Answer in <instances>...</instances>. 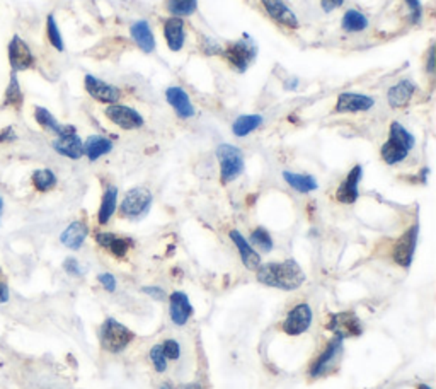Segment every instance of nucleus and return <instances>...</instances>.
Segmentation results:
<instances>
[{
  "mask_svg": "<svg viewBox=\"0 0 436 389\" xmlns=\"http://www.w3.org/2000/svg\"><path fill=\"white\" fill-rule=\"evenodd\" d=\"M99 282H101V285L107 292L116 291V280H114V277L111 275V273H103V275H99Z\"/></svg>",
  "mask_w": 436,
  "mask_h": 389,
  "instance_id": "obj_42",
  "label": "nucleus"
},
{
  "mask_svg": "<svg viewBox=\"0 0 436 389\" xmlns=\"http://www.w3.org/2000/svg\"><path fill=\"white\" fill-rule=\"evenodd\" d=\"M176 389H203L202 384H181Z\"/></svg>",
  "mask_w": 436,
  "mask_h": 389,
  "instance_id": "obj_48",
  "label": "nucleus"
},
{
  "mask_svg": "<svg viewBox=\"0 0 436 389\" xmlns=\"http://www.w3.org/2000/svg\"><path fill=\"white\" fill-rule=\"evenodd\" d=\"M230 240H232V242L235 244V248L239 249V253H241V258H242V263L246 265L249 270H257L261 265V258L260 255H257L256 251L253 249V246L249 244L248 241H246V237L242 236L239 230H232L230 233Z\"/></svg>",
  "mask_w": 436,
  "mask_h": 389,
  "instance_id": "obj_23",
  "label": "nucleus"
},
{
  "mask_svg": "<svg viewBox=\"0 0 436 389\" xmlns=\"http://www.w3.org/2000/svg\"><path fill=\"white\" fill-rule=\"evenodd\" d=\"M150 205H152V193L146 188H131L130 191H126L125 198L119 205V214L130 221H137V219L145 217L146 212L150 210Z\"/></svg>",
  "mask_w": 436,
  "mask_h": 389,
  "instance_id": "obj_4",
  "label": "nucleus"
},
{
  "mask_svg": "<svg viewBox=\"0 0 436 389\" xmlns=\"http://www.w3.org/2000/svg\"><path fill=\"white\" fill-rule=\"evenodd\" d=\"M341 26L346 33H361L368 28V17L360 10L349 9L343 15Z\"/></svg>",
  "mask_w": 436,
  "mask_h": 389,
  "instance_id": "obj_30",
  "label": "nucleus"
},
{
  "mask_svg": "<svg viewBox=\"0 0 436 389\" xmlns=\"http://www.w3.org/2000/svg\"><path fill=\"white\" fill-rule=\"evenodd\" d=\"M345 3V0H320V7H322L324 13H333Z\"/></svg>",
  "mask_w": 436,
  "mask_h": 389,
  "instance_id": "obj_43",
  "label": "nucleus"
},
{
  "mask_svg": "<svg viewBox=\"0 0 436 389\" xmlns=\"http://www.w3.org/2000/svg\"><path fill=\"white\" fill-rule=\"evenodd\" d=\"M84 87H86L87 94L96 101L104 103V105H116L121 98V91L116 86L104 80L98 79V77L87 74L84 77Z\"/></svg>",
  "mask_w": 436,
  "mask_h": 389,
  "instance_id": "obj_9",
  "label": "nucleus"
},
{
  "mask_svg": "<svg viewBox=\"0 0 436 389\" xmlns=\"http://www.w3.org/2000/svg\"><path fill=\"white\" fill-rule=\"evenodd\" d=\"M256 277L261 284L281 288V291H295L306 282V273L300 268V265L293 260L281 261V263L260 265Z\"/></svg>",
  "mask_w": 436,
  "mask_h": 389,
  "instance_id": "obj_1",
  "label": "nucleus"
},
{
  "mask_svg": "<svg viewBox=\"0 0 436 389\" xmlns=\"http://www.w3.org/2000/svg\"><path fill=\"white\" fill-rule=\"evenodd\" d=\"M341 345H343L341 338L336 337L334 340H331L329 345L326 346V350H324V352L320 353V355L317 357V360H315L314 365H312L310 374L312 376H320V374H322V372H326L327 365H329L331 362H333L334 357L338 355V352H339V348H341Z\"/></svg>",
  "mask_w": 436,
  "mask_h": 389,
  "instance_id": "obj_27",
  "label": "nucleus"
},
{
  "mask_svg": "<svg viewBox=\"0 0 436 389\" xmlns=\"http://www.w3.org/2000/svg\"><path fill=\"white\" fill-rule=\"evenodd\" d=\"M407 3L409 10H411V22L412 24H418L423 17V6L421 0H404Z\"/></svg>",
  "mask_w": 436,
  "mask_h": 389,
  "instance_id": "obj_38",
  "label": "nucleus"
},
{
  "mask_svg": "<svg viewBox=\"0 0 436 389\" xmlns=\"http://www.w3.org/2000/svg\"><path fill=\"white\" fill-rule=\"evenodd\" d=\"M87 234H89L87 226L84 224V222L77 221V222H72V224L68 226L63 233H61L60 241H61V244L67 246L68 249H79L80 246L84 244V241H86Z\"/></svg>",
  "mask_w": 436,
  "mask_h": 389,
  "instance_id": "obj_24",
  "label": "nucleus"
},
{
  "mask_svg": "<svg viewBox=\"0 0 436 389\" xmlns=\"http://www.w3.org/2000/svg\"><path fill=\"white\" fill-rule=\"evenodd\" d=\"M250 242L264 253H269L273 249V240L264 227H257V229L253 230V234H250Z\"/></svg>",
  "mask_w": 436,
  "mask_h": 389,
  "instance_id": "obj_36",
  "label": "nucleus"
},
{
  "mask_svg": "<svg viewBox=\"0 0 436 389\" xmlns=\"http://www.w3.org/2000/svg\"><path fill=\"white\" fill-rule=\"evenodd\" d=\"M203 52L206 53V55H218L223 50L213 38H203Z\"/></svg>",
  "mask_w": 436,
  "mask_h": 389,
  "instance_id": "obj_40",
  "label": "nucleus"
},
{
  "mask_svg": "<svg viewBox=\"0 0 436 389\" xmlns=\"http://www.w3.org/2000/svg\"><path fill=\"white\" fill-rule=\"evenodd\" d=\"M312 323V309L308 304H299L288 313L283 321V331L290 337H299L306 333Z\"/></svg>",
  "mask_w": 436,
  "mask_h": 389,
  "instance_id": "obj_11",
  "label": "nucleus"
},
{
  "mask_svg": "<svg viewBox=\"0 0 436 389\" xmlns=\"http://www.w3.org/2000/svg\"><path fill=\"white\" fill-rule=\"evenodd\" d=\"M169 313H171L172 323L177 326L186 325L189 316L193 313V307L189 304L186 294L183 292H174L171 294V300H169Z\"/></svg>",
  "mask_w": 436,
  "mask_h": 389,
  "instance_id": "obj_22",
  "label": "nucleus"
},
{
  "mask_svg": "<svg viewBox=\"0 0 436 389\" xmlns=\"http://www.w3.org/2000/svg\"><path fill=\"white\" fill-rule=\"evenodd\" d=\"M130 36L144 53H152L156 50V38L146 21L133 22L130 26Z\"/></svg>",
  "mask_w": 436,
  "mask_h": 389,
  "instance_id": "obj_21",
  "label": "nucleus"
},
{
  "mask_svg": "<svg viewBox=\"0 0 436 389\" xmlns=\"http://www.w3.org/2000/svg\"><path fill=\"white\" fill-rule=\"evenodd\" d=\"M116 205H118V188L110 186L106 191H104L101 207H99V212H98L99 224L104 226L110 222V219L113 217V214L116 212Z\"/></svg>",
  "mask_w": 436,
  "mask_h": 389,
  "instance_id": "obj_28",
  "label": "nucleus"
},
{
  "mask_svg": "<svg viewBox=\"0 0 436 389\" xmlns=\"http://www.w3.org/2000/svg\"><path fill=\"white\" fill-rule=\"evenodd\" d=\"M198 0H167L165 9L171 14V17H188V15L196 13Z\"/></svg>",
  "mask_w": 436,
  "mask_h": 389,
  "instance_id": "obj_33",
  "label": "nucleus"
},
{
  "mask_svg": "<svg viewBox=\"0 0 436 389\" xmlns=\"http://www.w3.org/2000/svg\"><path fill=\"white\" fill-rule=\"evenodd\" d=\"M418 224L412 226L411 229L396 242V248H393V260L400 265V267L407 268L412 261V255H414L416 249V241H418Z\"/></svg>",
  "mask_w": 436,
  "mask_h": 389,
  "instance_id": "obj_14",
  "label": "nucleus"
},
{
  "mask_svg": "<svg viewBox=\"0 0 436 389\" xmlns=\"http://www.w3.org/2000/svg\"><path fill=\"white\" fill-rule=\"evenodd\" d=\"M63 268H65V272L70 273V275H73V277L82 275V270H80L79 261H77L75 258H67V260H65V263H63Z\"/></svg>",
  "mask_w": 436,
  "mask_h": 389,
  "instance_id": "obj_41",
  "label": "nucleus"
},
{
  "mask_svg": "<svg viewBox=\"0 0 436 389\" xmlns=\"http://www.w3.org/2000/svg\"><path fill=\"white\" fill-rule=\"evenodd\" d=\"M164 38L171 52H181L186 41L184 21L181 17H169L164 21Z\"/></svg>",
  "mask_w": 436,
  "mask_h": 389,
  "instance_id": "obj_18",
  "label": "nucleus"
},
{
  "mask_svg": "<svg viewBox=\"0 0 436 389\" xmlns=\"http://www.w3.org/2000/svg\"><path fill=\"white\" fill-rule=\"evenodd\" d=\"M7 57H9V64L13 67V72H22V71H29L36 65V60H34L33 52L22 40L21 36H15L10 40L9 46H7Z\"/></svg>",
  "mask_w": 436,
  "mask_h": 389,
  "instance_id": "obj_7",
  "label": "nucleus"
},
{
  "mask_svg": "<svg viewBox=\"0 0 436 389\" xmlns=\"http://www.w3.org/2000/svg\"><path fill=\"white\" fill-rule=\"evenodd\" d=\"M53 149H55L60 156L68 157V159H80V157L84 156V142L80 140L77 132L57 137V140L53 142Z\"/></svg>",
  "mask_w": 436,
  "mask_h": 389,
  "instance_id": "obj_19",
  "label": "nucleus"
},
{
  "mask_svg": "<svg viewBox=\"0 0 436 389\" xmlns=\"http://www.w3.org/2000/svg\"><path fill=\"white\" fill-rule=\"evenodd\" d=\"M160 346H162V350H164V353H165V357H167V359H171V360L179 359L181 346H179V344H177V342L165 340L164 345H160Z\"/></svg>",
  "mask_w": 436,
  "mask_h": 389,
  "instance_id": "obj_39",
  "label": "nucleus"
},
{
  "mask_svg": "<svg viewBox=\"0 0 436 389\" xmlns=\"http://www.w3.org/2000/svg\"><path fill=\"white\" fill-rule=\"evenodd\" d=\"M283 178L295 191L300 193H310V191L317 190V179L310 175H299V173L285 171Z\"/></svg>",
  "mask_w": 436,
  "mask_h": 389,
  "instance_id": "obj_29",
  "label": "nucleus"
},
{
  "mask_svg": "<svg viewBox=\"0 0 436 389\" xmlns=\"http://www.w3.org/2000/svg\"><path fill=\"white\" fill-rule=\"evenodd\" d=\"M217 157L220 163V178L222 183L227 184L237 179L244 171V156L241 149L230 144H222L217 149Z\"/></svg>",
  "mask_w": 436,
  "mask_h": 389,
  "instance_id": "obj_3",
  "label": "nucleus"
},
{
  "mask_svg": "<svg viewBox=\"0 0 436 389\" xmlns=\"http://www.w3.org/2000/svg\"><path fill=\"white\" fill-rule=\"evenodd\" d=\"M222 53L225 60L229 61L230 67L242 74V72L248 71L250 61L256 57V46L249 40H239L227 46Z\"/></svg>",
  "mask_w": 436,
  "mask_h": 389,
  "instance_id": "obj_6",
  "label": "nucleus"
},
{
  "mask_svg": "<svg viewBox=\"0 0 436 389\" xmlns=\"http://www.w3.org/2000/svg\"><path fill=\"white\" fill-rule=\"evenodd\" d=\"M99 338H101L103 348H106L107 352L116 353L119 350L125 348V346H128L130 342L133 340V333L126 326H123L121 323H118L116 319L110 318L101 326Z\"/></svg>",
  "mask_w": 436,
  "mask_h": 389,
  "instance_id": "obj_5",
  "label": "nucleus"
},
{
  "mask_svg": "<svg viewBox=\"0 0 436 389\" xmlns=\"http://www.w3.org/2000/svg\"><path fill=\"white\" fill-rule=\"evenodd\" d=\"M262 123L261 115H242L232 123V132L235 137H246L253 133L254 130L260 129Z\"/></svg>",
  "mask_w": 436,
  "mask_h": 389,
  "instance_id": "obj_32",
  "label": "nucleus"
},
{
  "mask_svg": "<svg viewBox=\"0 0 436 389\" xmlns=\"http://www.w3.org/2000/svg\"><path fill=\"white\" fill-rule=\"evenodd\" d=\"M96 241H98L99 246H103L104 249H107V251H111L118 258L125 256L131 244V242L128 240H125V237H118L111 233H99L98 236H96Z\"/></svg>",
  "mask_w": 436,
  "mask_h": 389,
  "instance_id": "obj_26",
  "label": "nucleus"
},
{
  "mask_svg": "<svg viewBox=\"0 0 436 389\" xmlns=\"http://www.w3.org/2000/svg\"><path fill=\"white\" fill-rule=\"evenodd\" d=\"M416 140L412 137V133H409L400 123L393 122L391 125V132H389V138L384 145H382L380 154L382 159L385 161L389 166L403 163L407 157V154L411 152V149L414 147Z\"/></svg>",
  "mask_w": 436,
  "mask_h": 389,
  "instance_id": "obj_2",
  "label": "nucleus"
},
{
  "mask_svg": "<svg viewBox=\"0 0 436 389\" xmlns=\"http://www.w3.org/2000/svg\"><path fill=\"white\" fill-rule=\"evenodd\" d=\"M10 140H15V133H14L13 126H7V129L0 130V144H3V142H10Z\"/></svg>",
  "mask_w": 436,
  "mask_h": 389,
  "instance_id": "obj_44",
  "label": "nucleus"
},
{
  "mask_svg": "<svg viewBox=\"0 0 436 389\" xmlns=\"http://www.w3.org/2000/svg\"><path fill=\"white\" fill-rule=\"evenodd\" d=\"M46 38H48L50 45H52L57 52H63L65 50L63 38H61L59 24H57L55 15L53 14H50L48 17H46Z\"/></svg>",
  "mask_w": 436,
  "mask_h": 389,
  "instance_id": "obj_35",
  "label": "nucleus"
},
{
  "mask_svg": "<svg viewBox=\"0 0 436 389\" xmlns=\"http://www.w3.org/2000/svg\"><path fill=\"white\" fill-rule=\"evenodd\" d=\"M111 150H113V142L101 135H91L84 142V156H87L89 161H98L99 157L106 156Z\"/></svg>",
  "mask_w": 436,
  "mask_h": 389,
  "instance_id": "obj_25",
  "label": "nucleus"
},
{
  "mask_svg": "<svg viewBox=\"0 0 436 389\" xmlns=\"http://www.w3.org/2000/svg\"><path fill=\"white\" fill-rule=\"evenodd\" d=\"M418 389H431L430 386H424V384H421V386H418Z\"/></svg>",
  "mask_w": 436,
  "mask_h": 389,
  "instance_id": "obj_50",
  "label": "nucleus"
},
{
  "mask_svg": "<svg viewBox=\"0 0 436 389\" xmlns=\"http://www.w3.org/2000/svg\"><path fill=\"white\" fill-rule=\"evenodd\" d=\"M326 328L333 331L338 338H348V337H358L363 333V326H361L360 319L353 313H338L329 318L326 323Z\"/></svg>",
  "mask_w": 436,
  "mask_h": 389,
  "instance_id": "obj_10",
  "label": "nucleus"
},
{
  "mask_svg": "<svg viewBox=\"0 0 436 389\" xmlns=\"http://www.w3.org/2000/svg\"><path fill=\"white\" fill-rule=\"evenodd\" d=\"M144 292L153 299H159V300L164 299V291L159 287H144Z\"/></svg>",
  "mask_w": 436,
  "mask_h": 389,
  "instance_id": "obj_46",
  "label": "nucleus"
},
{
  "mask_svg": "<svg viewBox=\"0 0 436 389\" xmlns=\"http://www.w3.org/2000/svg\"><path fill=\"white\" fill-rule=\"evenodd\" d=\"M150 360H152L153 367H156L157 372H164L167 369V357H165L164 350H162L160 345H156L152 350H150Z\"/></svg>",
  "mask_w": 436,
  "mask_h": 389,
  "instance_id": "obj_37",
  "label": "nucleus"
},
{
  "mask_svg": "<svg viewBox=\"0 0 436 389\" xmlns=\"http://www.w3.org/2000/svg\"><path fill=\"white\" fill-rule=\"evenodd\" d=\"M31 181H33V186L36 188L38 191H50L52 188H55L57 184V176L52 169H38V171L33 173L31 176Z\"/></svg>",
  "mask_w": 436,
  "mask_h": 389,
  "instance_id": "obj_34",
  "label": "nucleus"
},
{
  "mask_svg": "<svg viewBox=\"0 0 436 389\" xmlns=\"http://www.w3.org/2000/svg\"><path fill=\"white\" fill-rule=\"evenodd\" d=\"M261 3L269 17H271L273 21H276L278 24L290 29H296L300 26L299 17H296L295 13H293L287 3L281 2V0H261Z\"/></svg>",
  "mask_w": 436,
  "mask_h": 389,
  "instance_id": "obj_13",
  "label": "nucleus"
},
{
  "mask_svg": "<svg viewBox=\"0 0 436 389\" xmlns=\"http://www.w3.org/2000/svg\"><path fill=\"white\" fill-rule=\"evenodd\" d=\"M375 99L372 96L360 94V92H341L336 103L338 113H360V111L372 110Z\"/></svg>",
  "mask_w": 436,
  "mask_h": 389,
  "instance_id": "obj_12",
  "label": "nucleus"
},
{
  "mask_svg": "<svg viewBox=\"0 0 436 389\" xmlns=\"http://www.w3.org/2000/svg\"><path fill=\"white\" fill-rule=\"evenodd\" d=\"M2 210H3V198L0 196V217H2Z\"/></svg>",
  "mask_w": 436,
  "mask_h": 389,
  "instance_id": "obj_49",
  "label": "nucleus"
},
{
  "mask_svg": "<svg viewBox=\"0 0 436 389\" xmlns=\"http://www.w3.org/2000/svg\"><path fill=\"white\" fill-rule=\"evenodd\" d=\"M104 115H106L107 120L123 130H137L144 126V117L130 106L118 105V103L116 105H107Z\"/></svg>",
  "mask_w": 436,
  "mask_h": 389,
  "instance_id": "obj_8",
  "label": "nucleus"
},
{
  "mask_svg": "<svg viewBox=\"0 0 436 389\" xmlns=\"http://www.w3.org/2000/svg\"><path fill=\"white\" fill-rule=\"evenodd\" d=\"M361 176H363V169L361 166H354L349 171V175L346 176V179L343 181L338 186V191H336V198L341 203H346V205H351L358 200V184H360Z\"/></svg>",
  "mask_w": 436,
  "mask_h": 389,
  "instance_id": "obj_15",
  "label": "nucleus"
},
{
  "mask_svg": "<svg viewBox=\"0 0 436 389\" xmlns=\"http://www.w3.org/2000/svg\"><path fill=\"white\" fill-rule=\"evenodd\" d=\"M165 99H167L169 105L172 106V110L176 111V115L183 120H188L195 115V106H193L191 99H189V94L183 87L179 86H172L167 87L165 91Z\"/></svg>",
  "mask_w": 436,
  "mask_h": 389,
  "instance_id": "obj_16",
  "label": "nucleus"
},
{
  "mask_svg": "<svg viewBox=\"0 0 436 389\" xmlns=\"http://www.w3.org/2000/svg\"><path fill=\"white\" fill-rule=\"evenodd\" d=\"M34 120L38 122V125L41 129H45L46 132H52L55 133L57 137H61V135H68L75 132V126L72 125H60L59 120L50 113L48 110L43 106H36L34 108Z\"/></svg>",
  "mask_w": 436,
  "mask_h": 389,
  "instance_id": "obj_20",
  "label": "nucleus"
},
{
  "mask_svg": "<svg viewBox=\"0 0 436 389\" xmlns=\"http://www.w3.org/2000/svg\"><path fill=\"white\" fill-rule=\"evenodd\" d=\"M22 103H24V96H22V89L19 86V80H17V74L13 72L10 74V80H9V86H7L6 94H3V106H9L14 108V110H21Z\"/></svg>",
  "mask_w": 436,
  "mask_h": 389,
  "instance_id": "obj_31",
  "label": "nucleus"
},
{
  "mask_svg": "<svg viewBox=\"0 0 436 389\" xmlns=\"http://www.w3.org/2000/svg\"><path fill=\"white\" fill-rule=\"evenodd\" d=\"M414 92H416V86L412 80H409V79L399 80V82L393 84L387 92L389 106L393 108V110H403V108H406L409 103H411Z\"/></svg>",
  "mask_w": 436,
  "mask_h": 389,
  "instance_id": "obj_17",
  "label": "nucleus"
},
{
  "mask_svg": "<svg viewBox=\"0 0 436 389\" xmlns=\"http://www.w3.org/2000/svg\"><path fill=\"white\" fill-rule=\"evenodd\" d=\"M9 300V287L6 282L0 280V304H6Z\"/></svg>",
  "mask_w": 436,
  "mask_h": 389,
  "instance_id": "obj_47",
  "label": "nucleus"
},
{
  "mask_svg": "<svg viewBox=\"0 0 436 389\" xmlns=\"http://www.w3.org/2000/svg\"><path fill=\"white\" fill-rule=\"evenodd\" d=\"M426 72L430 75L435 74V46H431L430 52H428V59H426Z\"/></svg>",
  "mask_w": 436,
  "mask_h": 389,
  "instance_id": "obj_45",
  "label": "nucleus"
}]
</instances>
